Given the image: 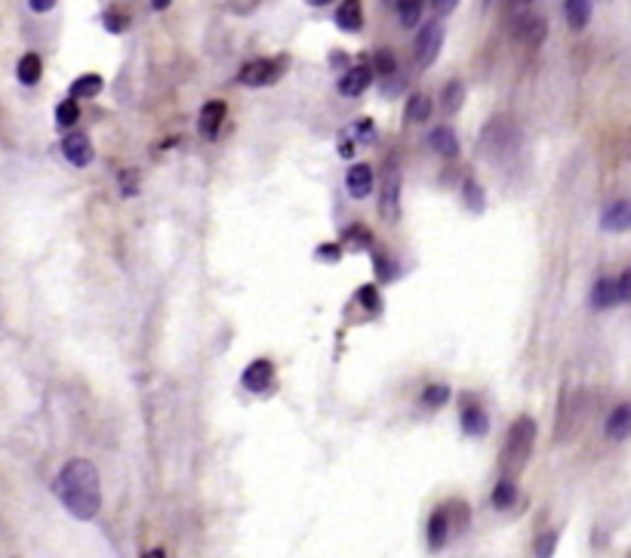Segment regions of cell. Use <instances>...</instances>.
Instances as JSON below:
<instances>
[{"label": "cell", "mask_w": 631, "mask_h": 558, "mask_svg": "<svg viewBox=\"0 0 631 558\" xmlns=\"http://www.w3.org/2000/svg\"><path fill=\"white\" fill-rule=\"evenodd\" d=\"M422 3L419 0H404V3H398V19L404 28H413L416 22H419V16H422Z\"/></svg>", "instance_id": "cb8c5ba5"}, {"label": "cell", "mask_w": 631, "mask_h": 558, "mask_svg": "<svg viewBox=\"0 0 631 558\" xmlns=\"http://www.w3.org/2000/svg\"><path fill=\"white\" fill-rule=\"evenodd\" d=\"M432 10L437 13V16H447V13L456 10V3H453V0H441V3H432Z\"/></svg>", "instance_id": "d590c367"}, {"label": "cell", "mask_w": 631, "mask_h": 558, "mask_svg": "<svg viewBox=\"0 0 631 558\" xmlns=\"http://www.w3.org/2000/svg\"><path fill=\"white\" fill-rule=\"evenodd\" d=\"M376 271H379V278H383V281H395V278H398L395 263H392V259H383V256L376 259Z\"/></svg>", "instance_id": "1f68e13d"}, {"label": "cell", "mask_w": 631, "mask_h": 558, "mask_svg": "<svg viewBox=\"0 0 631 558\" xmlns=\"http://www.w3.org/2000/svg\"><path fill=\"white\" fill-rule=\"evenodd\" d=\"M629 429H631V407L619 405L614 414L607 417V435L616 441H622L629 439Z\"/></svg>", "instance_id": "9a60e30c"}, {"label": "cell", "mask_w": 631, "mask_h": 558, "mask_svg": "<svg viewBox=\"0 0 631 558\" xmlns=\"http://www.w3.org/2000/svg\"><path fill=\"white\" fill-rule=\"evenodd\" d=\"M40 71H44V62H40V56H37V53H25V56L19 59L16 78L25 86L37 84V81H40Z\"/></svg>", "instance_id": "2e32d148"}, {"label": "cell", "mask_w": 631, "mask_h": 558, "mask_svg": "<svg viewBox=\"0 0 631 558\" xmlns=\"http://www.w3.org/2000/svg\"><path fill=\"white\" fill-rule=\"evenodd\" d=\"M447 534H449V519L444 512H434L432 522H429V546H432V549H444Z\"/></svg>", "instance_id": "7402d4cb"}, {"label": "cell", "mask_w": 631, "mask_h": 558, "mask_svg": "<svg viewBox=\"0 0 631 558\" xmlns=\"http://www.w3.org/2000/svg\"><path fill=\"white\" fill-rule=\"evenodd\" d=\"M631 225V207L629 201H614L604 210V229L610 232H626Z\"/></svg>", "instance_id": "4fadbf2b"}, {"label": "cell", "mask_w": 631, "mask_h": 558, "mask_svg": "<svg viewBox=\"0 0 631 558\" xmlns=\"http://www.w3.org/2000/svg\"><path fill=\"white\" fill-rule=\"evenodd\" d=\"M564 13L566 22H570V28H585L588 25V19H592V3L588 0H566L564 3Z\"/></svg>", "instance_id": "ac0fdd59"}, {"label": "cell", "mask_w": 631, "mask_h": 558, "mask_svg": "<svg viewBox=\"0 0 631 558\" xmlns=\"http://www.w3.org/2000/svg\"><path fill=\"white\" fill-rule=\"evenodd\" d=\"M463 429H466L468 435H487V429H490L487 410L478 405H466V410H463Z\"/></svg>", "instance_id": "e0dca14e"}, {"label": "cell", "mask_w": 631, "mask_h": 558, "mask_svg": "<svg viewBox=\"0 0 631 558\" xmlns=\"http://www.w3.org/2000/svg\"><path fill=\"white\" fill-rule=\"evenodd\" d=\"M373 62H376V71H379V74H385V78H392V74H395V56H392V53L388 50H379L376 53V59H373Z\"/></svg>", "instance_id": "f1b7e54d"}, {"label": "cell", "mask_w": 631, "mask_h": 558, "mask_svg": "<svg viewBox=\"0 0 631 558\" xmlns=\"http://www.w3.org/2000/svg\"><path fill=\"white\" fill-rule=\"evenodd\" d=\"M127 25H130V19L124 13H105V28L108 32H127Z\"/></svg>", "instance_id": "4dcf8cb0"}, {"label": "cell", "mask_w": 631, "mask_h": 558, "mask_svg": "<svg viewBox=\"0 0 631 558\" xmlns=\"http://www.w3.org/2000/svg\"><path fill=\"white\" fill-rule=\"evenodd\" d=\"M32 10H34V13H50L52 3H50V0H34Z\"/></svg>", "instance_id": "8d00e7d4"}, {"label": "cell", "mask_w": 631, "mask_h": 558, "mask_svg": "<svg viewBox=\"0 0 631 558\" xmlns=\"http://www.w3.org/2000/svg\"><path fill=\"white\" fill-rule=\"evenodd\" d=\"M346 186H349L351 198H366L373 191V167L366 164H354L346 176Z\"/></svg>", "instance_id": "7c38bea8"}, {"label": "cell", "mask_w": 631, "mask_h": 558, "mask_svg": "<svg viewBox=\"0 0 631 558\" xmlns=\"http://www.w3.org/2000/svg\"><path fill=\"white\" fill-rule=\"evenodd\" d=\"M281 59H256V62L244 66V71L237 74V81L247 86H268L281 78Z\"/></svg>", "instance_id": "277c9868"}, {"label": "cell", "mask_w": 631, "mask_h": 558, "mask_svg": "<svg viewBox=\"0 0 631 558\" xmlns=\"http://www.w3.org/2000/svg\"><path fill=\"white\" fill-rule=\"evenodd\" d=\"M222 120H225V102H207L203 108H200V120H198V130L200 136L210 142V139H217L219 130H222Z\"/></svg>", "instance_id": "ba28073f"}, {"label": "cell", "mask_w": 631, "mask_h": 558, "mask_svg": "<svg viewBox=\"0 0 631 558\" xmlns=\"http://www.w3.org/2000/svg\"><path fill=\"white\" fill-rule=\"evenodd\" d=\"M447 398H449L447 386H429V390L422 392V402H425L429 407L447 405Z\"/></svg>", "instance_id": "83f0119b"}, {"label": "cell", "mask_w": 631, "mask_h": 558, "mask_svg": "<svg viewBox=\"0 0 631 558\" xmlns=\"http://www.w3.org/2000/svg\"><path fill=\"white\" fill-rule=\"evenodd\" d=\"M546 32H549V25H546V19L539 16V13H524V16L515 22V34L521 40H527V44H542L546 40Z\"/></svg>", "instance_id": "9c48e42d"}, {"label": "cell", "mask_w": 631, "mask_h": 558, "mask_svg": "<svg viewBox=\"0 0 631 558\" xmlns=\"http://www.w3.org/2000/svg\"><path fill=\"white\" fill-rule=\"evenodd\" d=\"M616 290H619V303H629L631 300V271H622V278L616 281Z\"/></svg>", "instance_id": "d6a6232c"}, {"label": "cell", "mask_w": 631, "mask_h": 558, "mask_svg": "<svg viewBox=\"0 0 631 558\" xmlns=\"http://www.w3.org/2000/svg\"><path fill=\"white\" fill-rule=\"evenodd\" d=\"M320 256L324 259H339V247H320Z\"/></svg>", "instance_id": "74e56055"}, {"label": "cell", "mask_w": 631, "mask_h": 558, "mask_svg": "<svg viewBox=\"0 0 631 558\" xmlns=\"http://www.w3.org/2000/svg\"><path fill=\"white\" fill-rule=\"evenodd\" d=\"M463 96H466V86L459 84V81H449L447 90H444V112L453 115L463 105Z\"/></svg>", "instance_id": "484cf974"}, {"label": "cell", "mask_w": 631, "mask_h": 558, "mask_svg": "<svg viewBox=\"0 0 631 558\" xmlns=\"http://www.w3.org/2000/svg\"><path fill=\"white\" fill-rule=\"evenodd\" d=\"M78 118H81V108H78V102L74 100L59 102V108H56V124H59V127H74V124H78Z\"/></svg>", "instance_id": "d4e9b609"}, {"label": "cell", "mask_w": 631, "mask_h": 558, "mask_svg": "<svg viewBox=\"0 0 631 558\" xmlns=\"http://www.w3.org/2000/svg\"><path fill=\"white\" fill-rule=\"evenodd\" d=\"M432 118V100L425 93H413L410 102H407V120L410 124H425Z\"/></svg>", "instance_id": "d6986e66"}, {"label": "cell", "mask_w": 631, "mask_h": 558, "mask_svg": "<svg viewBox=\"0 0 631 558\" xmlns=\"http://www.w3.org/2000/svg\"><path fill=\"white\" fill-rule=\"evenodd\" d=\"M62 154H66V161H71L74 167H86V164L93 161V146H90V139L83 133H71L66 136V142H62Z\"/></svg>", "instance_id": "30bf717a"}, {"label": "cell", "mask_w": 631, "mask_h": 558, "mask_svg": "<svg viewBox=\"0 0 631 558\" xmlns=\"http://www.w3.org/2000/svg\"><path fill=\"white\" fill-rule=\"evenodd\" d=\"M120 188H124V195H127V198H133L136 195V173L133 170L120 173Z\"/></svg>", "instance_id": "836d02e7"}, {"label": "cell", "mask_w": 631, "mask_h": 558, "mask_svg": "<svg viewBox=\"0 0 631 558\" xmlns=\"http://www.w3.org/2000/svg\"><path fill=\"white\" fill-rule=\"evenodd\" d=\"M358 300H361L370 312H379V293H376V288H370V284L361 288L358 290Z\"/></svg>", "instance_id": "f546056e"}, {"label": "cell", "mask_w": 631, "mask_h": 558, "mask_svg": "<svg viewBox=\"0 0 631 558\" xmlns=\"http://www.w3.org/2000/svg\"><path fill=\"white\" fill-rule=\"evenodd\" d=\"M52 491L59 497V503L78 519V522H90L100 515L102 507V485L100 473L90 460H71L66 469L59 473Z\"/></svg>", "instance_id": "6da1fadb"}, {"label": "cell", "mask_w": 631, "mask_h": 558, "mask_svg": "<svg viewBox=\"0 0 631 558\" xmlns=\"http://www.w3.org/2000/svg\"><path fill=\"white\" fill-rule=\"evenodd\" d=\"M619 303V290H616V281H598L595 290H592V305L595 309H610V305Z\"/></svg>", "instance_id": "44dd1931"}, {"label": "cell", "mask_w": 631, "mask_h": 558, "mask_svg": "<svg viewBox=\"0 0 631 558\" xmlns=\"http://www.w3.org/2000/svg\"><path fill=\"white\" fill-rule=\"evenodd\" d=\"M379 213L388 222L400 220V170L398 164H388L383 183V198H379Z\"/></svg>", "instance_id": "5b68a950"}, {"label": "cell", "mask_w": 631, "mask_h": 558, "mask_svg": "<svg viewBox=\"0 0 631 558\" xmlns=\"http://www.w3.org/2000/svg\"><path fill=\"white\" fill-rule=\"evenodd\" d=\"M370 81H373V68L361 62V66L349 68V71L342 74V81H339V93H342V96H349V100H354V96H361L366 86H370Z\"/></svg>", "instance_id": "52a82bcc"}, {"label": "cell", "mask_w": 631, "mask_h": 558, "mask_svg": "<svg viewBox=\"0 0 631 558\" xmlns=\"http://www.w3.org/2000/svg\"><path fill=\"white\" fill-rule=\"evenodd\" d=\"M429 142H432V149L441 154V158H456V154H459V139H456V133H453L449 127H434Z\"/></svg>", "instance_id": "5bb4252c"}, {"label": "cell", "mask_w": 631, "mask_h": 558, "mask_svg": "<svg viewBox=\"0 0 631 558\" xmlns=\"http://www.w3.org/2000/svg\"><path fill=\"white\" fill-rule=\"evenodd\" d=\"M554 543H558V534H546V537H542V543H539V549H536V553H539V558H551Z\"/></svg>", "instance_id": "e575fe53"}, {"label": "cell", "mask_w": 631, "mask_h": 558, "mask_svg": "<svg viewBox=\"0 0 631 558\" xmlns=\"http://www.w3.org/2000/svg\"><path fill=\"white\" fill-rule=\"evenodd\" d=\"M142 558H166V556H164V549H149Z\"/></svg>", "instance_id": "f35d334b"}, {"label": "cell", "mask_w": 631, "mask_h": 558, "mask_svg": "<svg viewBox=\"0 0 631 558\" xmlns=\"http://www.w3.org/2000/svg\"><path fill=\"white\" fill-rule=\"evenodd\" d=\"M244 390L256 392V395H262V392L271 390V383H274V368H271V361H253L247 371H244Z\"/></svg>", "instance_id": "8992f818"}, {"label": "cell", "mask_w": 631, "mask_h": 558, "mask_svg": "<svg viewBox=\"0 0 631 558\" xmlns=\"http://www.w3.org/2000/svg\"><path fill=\"white\" fill-rule=\"evenodd\" d=\"M441 44H444V28H441V22L425 25V28L419 32V37H416V66L419 68L434 66V59H437V53H441Z\"/></svg>", "instance_id": "3957f363"}, {"label": "cell", "mask_w": 631, "mask_h": 558, "mask_svg": "<svg viewBox=\"0 0 631 558\" xmlns=\"http://www.w3.org/2000/svg\"><path fill=\"white\" fill-rule=\"evenodd\" d=\"M336 25L349 34L361 32V28H364V10H361V3H358V0L339 3V7H336Z\"/></svg>", "instance_id": "8fae6325"}, {"label": "cell", "mask_w": 631, "mask_h": 558, "mask_svg": "<svg viewBox=\"0 0 631 558\" xmlns=\"http://www.w3.org/2000/svg\"><path fill=\"white\" fill-rule=\"evenodd\" d=\"M102 90V78L100 74H83V78H78L74 84H71V100H90V96H100Z\"/></svg>", "instance_id": "ffe728a7"}, {"label": "cell", "mask_w": 631, "mask_h": 558, "mask_svg": "<svg viewBox=\"0 0 631 558\" xmlns=\"http://www.w3.org/2000/svg\"><path fill=\"white\" fill-rule=\"evenodd\" d=\"M533 439H536V423H533L530 417H521V420L512 426L509 444H505V451H502L505 469H509V466H512V473H521V469H524V463L530 460Z\"/></svg>", "instance_id": "7a4b0ae2"}, {"label": "cell", "mask_w": 631, "mask_h": 558, "mask_svg": "<svg viewBox=\"0 0 631 558\" xmlns=\"http://www.w3.org/2000/svg\"><path fill=\"white\" fill-rule=\"evenodd\" d=\"M517 503V488L512 478H505V481H499L496 491H493V507L496 509H512Z\"/></svg>", "instance_id": "603a6c76"}, {"label": "cell", "mask_w": 631, "mask_h": 558, "mask_svg": "<svg viewBox=\"0 0 631 558\" xmlns=\"http://www.w3.org/2000/svg\"><path fill=\"white\" fill-rule=\"evenodd\" d=\"M463 198H466V204L475 210V213H481L483 210V191L481 186L475 183V179H466V186H463Z\"/></svg>", "instance_id": "4316f807"}]
</instances>
